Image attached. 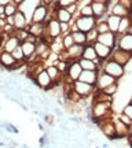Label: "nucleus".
<instances>
[{
    "label": "nucleus",
    "instance_id": "nucleus-12",
    "mask_svg": "<svg viewBox=\"0 0 132 148\" xmlns=\"http://www.w3.org/2000/svg\"><path fill=\"white\" fill-rule=\"evenodd\" d=\"M83 71H84V70H83L81 64H80L79 60H77V62H72V63L69 64L66 75H68V78L70 79V81L76 82V81H79L80 75H81V73H83Z\"/></svg>",
    "mask_w": 132,
    "mask_h": 148
},
{
    "label": "nucleus",
    "instance_id": "nucleus-39",
    "mask_svg": "<svg viewBox=\"0 0 132 148\" xmlns=\"http://www.w3.org/2000/svg\"><path fill=\"white\" fill-rule=\"evenodd\" d=\"M129 16H132V12H131V15H129Z\"/></svg>",
    "mask_w": 132,
    "mask_h": 148
},
{
    "label": "nucleus",
    "instance_id": "nucleus-4",
    "mask_svg": "<svg viewBox=\"0 0 132 148\" xmlns=\"http://www.w3.org/2000/svg\"><path fill=\"white\" fill-rule=\"evenodd\" d=\"M40 4H41V1H37V0H22V1H19L18 8H19V11H21L23 15L26 16L29 25L32 23V16L35 14L36 8Z\"/></svg>",
    "mask_w": 132,
    "mask_h": 148
},
{
    "label": "nucleus",
    "instance_id": "nucleus-17",
    "mask_svg": "<svg viewBox=\"0 0 132 148\" xmlns=\"http://www.w3.org/2000/svg\"><path fill=\"white\" fill-rule=\"evenodd\" d=\"M0 62H1V66L4 67V69H8V70H12L14 67H15L17 64V60L14 56H12V53L10 52H3L0 53Z\"/></svg>",
    "mask_w": 132,
    "mask_h": 148
},
{
    "label": "nucleus",
    "instance_id": "nucleus-25",
    "mask_svg": "<svg viewBox=\"0 0 132 148\" xmlns=\"http://www.w3.org/2000/svg\"><path fill=\"white\" fill-rule=\"evenodd\" d=\"M79 63L81 64L83 70H95V71H99V69H100V64H96L95 62L84 59V58L79 59Z\"/></svg>",
    "mask_w": 132,
    "mask_h": 148
},
{
    "label": "nucleus",
    "instance_id": "nucleus-3",
    "mask_svg": "<svg viewBox=\"0 0 132 148\" xmlns=\"http://www.w3.org/2000/svg\"><path fill=\"white\" fill-rule=\"evenodd\" d=\"M100 67H102V71L107 73L109 75L114 77L116 79L120 78V77H122V75H124V71H125V67H124V66L118 64L117 62L111 60V59L102 62V63H100Z\"/></svg>",
    "mask_w": 132,
    "mask_h": 148
},
{
    "label": "nucleus",
    "instance_id": "nucleus-11",
    "mask_svg": "<svg viewBox=\"0 0 132 148\" xmlns=\"http://www.w3.org/2000/svg\"><path fill=\"white\" fill-rule=\"evenodd\" d=\"M117 40H118L117 34H114V33H111V32H107V33H103V34H99L96 42H100V44H103L106 47L114 49L117 45Z\"/></svg>",
    "mask_w": 132,
    "mask_h": 148
},
{
    "label": "nucleus",
    "instance_id": "nucleus-13",
    "mask_svg": "<svg viewBox=\"0 0 132 148\" xmlns=\"http://www.w3.org/2000/svg\"><path fill=\"white\" fill-rule=\"evenodd\" d=\"M113 84H116V78H114V77L109 75V74L105 73V71H99V77H98V82H96V88H98V89L103 90Z\"/></svg>",
    "mask_w": 132,
    "mask_h": 148
},
{
    "label": "nucleus",
    "instance_id": "nucleus-28",
    "mask_svg": "<svg viewBox=\"0 0 132 148\" xmlns=\"http://www.w3.org/2000/svg\"><path fill=\"white\" fill-rule=\"evenodd\" d=\"M72 36H73V40L76 44H79V45H87V34L83 32H80V30H76V32L72 33Z\"/></svg>",
    "mask_w": 132,
    "mask_h": 148
},
{
    "label": "nucleus",
    "instance_id": "nucleus-2",
    "mask_svg": "<svg viewBox=\"0 0 132 148\" xmlns=\"http://www.w3.org/2000/svg\"><path fill=\"white\" fill-rule=\"evenodd\" d=\"M96 27V18L95 16H77L74 19V25L72 26L70 32L73 33L76 30H80L83 33H90Z\"/></svg>",
    "mask_w": 132,
    "mask_h": 148
},
{
    "label": "nucleus",
    "instance_id": "nucleus-23",
    "mask_svg": "<svg viewBox=\"0 0 132 148\" xmlns=\"http://www.w3.org/2000/svg\"><path fill=\"white\" fill-rule=\"evenodd\" d=\"M55 18H57V19H58L61 23H70V22L73 21L74 16L72 15V14H70V12H69L66 8H59V7H58Z\"/></svg>",
    "mask_w": 132,
    "mask_h": 148
},
{
    "label": "nucleus",
    "instance_id": "nucleus-6",
    "mask_svg": "<svg viewBox=\"0 0 132 148\" xmlns=\"http://www.w3.org/2000/svg\"><path fill=\"white\" fill-rule=\"evenodd\" d=\"M50 12H48V5H46V3H43L39 5L35 11V14L32 16V23H47L50 19Z\"/></svg>",
    "mask_w": 132,
    "mask_h": 148
},
{
    "label": "nucleus",
    "instance_id": "nucleus-37",
    "mask_svg": "<svg viewBox=\"0 0 132 148\" xmlns=\"http://www.w3.org/2000/svg\"><path fill=\"white\" fill-rule=\"evenodd\" d=\"M131 134H132V125L129 126V136H131Z\"/></svg>",
    "mask_w": 132,
    "mask_h": 148
},
{
    "label": "nucleus",
    "instance_id": "nucleus-15",
    "mask_svg": "<svg viewBox=\"0 0 132 148\" xmlns=\"http://www.w3.org/2000/svg\"><path fill=\"white\" fill-rule=\"evenodd\" d=\"M94 48H95L98 58H99L102 62L109 60V59H110V56H111V53H113V49H111V48L106 47V45L100 44V42H95V44H94Z\"/></svg>",
    "mask_w": 132,
    "mask_h": 148
},
{
    "label": "nucleus",
    "instance_id": "nucleus-38",
    "mask_svg": "<svg viewBox=\"0 0 132 148\" xmlns=\"http://www.w3.org/2000/svg\"><path fill=\"white\" fill-rule=\"evenodd\" d=\"M129 103H132V97H131V101H129Z\"/></svg>",
    "mask_w": 132,
    "mask_h": 148
},
{
    "label": "nucleus",
    "instance_id": "nucleus-5",
    "mask_svg": "<svg viewBox=\"0 0 132 148\" xmlns=\"http://www.w3.org/2000/svg\"><path fill=\"white\" fill-rule=\"evenodd\" d=\"M74 92L80 96V97H88V96H94L95 92L98 90L96 86L90 85L87 82H81V81H76L74 82Z\"/></svg>",
    "mask_w": 132,
    "mask_h": 148
},
{
    "label": "nucleus",
    "instance_id": "nucleus-33",
    "mask_svg": "<svg viewBox=\"0 0 132 148\" xmlns=\"http://www.w3.org/2000/svg\"><path fill=\"white\" fill-rule=\"evenodd\" d=\"M74 3H77V1H76V0H59L58 7L59 8H68L70 5H73Z\"/></svg>",
    "mask_w": 132,
    "mask_h": 148
},
{
    "label": "nucleus",
    "instance_id": "nucleus-30",
    "mask_svg": "<svg viewBox=\"0 0 132 148\" xmlns=\"http://www.w3.org/2000/svg\"><path fill=\"white\" fill-rule=\"evenodd\" d=\"M91 3H92V1H91ZM91 3L87 5H83V7L80 8V16H94V11H92Z\"/></svg>",
    "mask_w": 132,
    "mask_h": 148
},
{
    "label": "nucleus",
    "instance_id": "nucleus-26",
    "mask_svg": "<svg viewBox=\"0 0 132 148\" xmlns=\"http://www.w3.org/2000/svg\"><path fill=\"white\" fill-rule=\"evenodd\" d=\"M46 70H47L48 75L51 77V79H53V81H55V82H57V81H59V78L64 75V74L58 70V67H57V66H54V64H50Z\"/></svg>",
    "mask_w": 132,
    "mask_h": 148
},
{
    "label": "nucleus",
    "instance_id": "nucleus-8",
    "mask_svg": "<svg viewBox=\"0 0 132 148\" xmlns=\"http://www.w3.org/2000/svg\"><path fill=\"white\" fill-rule=\"evenodd\" d=\"M111 15L120 16V18H127V16L131 15L132 11L128 8L124 0H120V1H111Z\"/></svg>",
    "mask_w": 132,
    "mask_h": 148
},
{
    "label": "nucleus",
    "instance_id": "nucleus-29",
    "mask_svg": "<svg viewBox=\"0 0 132 148\" xmlns=\"http://www.w3.org/2000/svg\"><path fill=\"white\" fill-rule=\"evenodd\" d=\"M74 44V40H73V36L72 33H66L62 36V45H64V49H69L70 47H73Z\"/></svg>",
    "mask_w": 132,
    "mask_h": 148
},
{
    "label": "nucleus",
    "instance_id": "nucleus-22",
    "mask_svg": "<svg viewBox=\"0 0 132 148\" xmlns=\"http://www.w3.org/2000/svg\"><path fill=\"white\" fill-rule=\"evenodd\" d=\"M114 126H116V132L118 137H128L129 136V126L120 121L118 116H117L116 121H114Z\"/></svg>",
    "mask_w": 132,
    "mask_h": 148
},
{
    "label": "nucleus",
    "instance_id": "nucleus-24",
    "mask_svg": "<svg viewBox=\"0 0 132 148\" xmlns=\"http://www.w3.org/2000/svg\"><path fill=\"white\" fill-rule=\"evenodd\" d=\"M121 19H122V18H120V16H116V15H111V14H109V16H107L106 22H107L109 29H110L111 33H114V34H117V33H118V27H120Z\"/></svg>",
    "mask_w": 132,
    "mask_h": 148
},
{
    "label": "nucleus",
    "instance_id": "nucleus-18",
    "mask_svg": "<svg viewBox=\"0 0 132 148\" xmlns=\"http://www.w3.org/2000/svg\"><path fill=\"white\" fill-rule=\"evenodd\" d=\"M117 48L124 49V51L132 53V34L127 33V34H124V36L120 37V38L117 40Z\"/></svg>",
    "mask_w": 132,
    "mask_h": 148
},
{
    "label": "nucleus",
    "instance_id": "nucleus-32",
    "mask_svg": "<svg viewBox=\"0 0 132 148\" xmlns=\"http://www.w3.org/2000/svg\"><path fill=\"white\" fill-rule=\"evenodd\" d=\"M12 56H14V58H15L18 62H23V60L26 59V58H25V55H23V51H22V47H21V45H19V47H18L15 51L12 52Z\"/></svg>",
    "mask_w": 132,
    "mask_h": 148
},
{
    "label": "nucleus",
    "instance_id": "nucleus-31",
    "mask_svg": "<svg viewBox=\"0 0 132 148\" xmlns=\"http://www.w3.org/2000/svg\"><path fill=\"white\" fill-rule=\"evenodd\" d=\"M102 92H103L105 95L111 96V97H113V96H114V95L117 93V92H118V84L116 82V84L110 85V86H107V88H106V89H103Z\"/></svg>",
    "mask_w": 132,
    "mask_h": 148
},
{
    "label": "nucleus",
    "instance_id": "nucleus-34",
    "mask_svg": "<svg viewBox=\"0 0 132 148\" xmlns=\"http://www.w3.org/2000/svg\"><path fill=\"white\" fill-rule=\"evenodd\" d=\"M118 119L121 122H124L125 125H128V126H131L132 125V119L129 118L128 115H125V114H122V112H120V115H118Z\"/></svg>",
    "mask_w": 132,
    "mask_h": 148
},
{
    "label": "nucleus",
    "instance_id": "nucleus-36",
    "mask_svg": "<svg viewBox=\"0 0 132 148\" xmlns=\"http://www.w3.org/2000/svg\"><path fill=\"white\" fill-rule=\"evenodd\" d=\"M129 18H131V27H129V34H132V16H129Z\"/></svg>",
    "mask_w": 132,
    "mask_h": 148
},
{
    "label": "nucleus",
    "instance_id": "nucleus-21",
    "mask_svg": "<svg viewBox=\"0 0 132 148\" xmlns=\"http://www.w3.org/2000/svg\"><path fill=\"white\" fill-rule=\"evenodd\" d=\"M22 51H23V55L26 59H30L33 55H36V49H37V44L32 41H23L21 42Z\"/></svg>",
    "mask_w": 132,
    "mask_h": 148
},
{
    "label": "nucleus",
    "instance_id": "nucleus-19",
    "mask_svg": "<svg viewBox=\"0 0 132 148\" xmlns=\"http://www.w3.org/2000/svg\"><path fill=\"white\" fill-rule=\"evenodd\" d=\"M19 45H21V41H19L15 36H10V37H8V40L3 44V47H1V52L4 51V52L12 53L17 48L19 47Z\"/></svg>",
    "mask_w": 132,
    "mask_h": 148
},
{
    "label": "nucleus",
    "instance_id": "nucleus-35",
    "mask_svg": "<svg viewBox=\"0 0 132 148\" xmlns=\"http://www.w3.org/2000/svg\"><path fill=\"white\" fill-rule=\"evenodd\" d=\"M122 114L128 115V116H129V118L132 119V103H128L127 106L122 108Z\"/></svg>",
    "mask_w": 132,
    "mask_h": 148
},
{
    "label": "nucleus",
    "instance_id": "nucleus-9",
    "mask_svg": "<svg viewBox=\"0 0 132 148\" xmlns=\"http://www.w3.org/2000/svg\"><path fill=\"white\" fill-rule=\"evenodd\" d=\"M92 11H94V16L96 19H100L107 14L109 11V1H102V0H94L91 3Z\"/></svg>",
    "mask_w": 132,
    "mask_h": 148
},
{
    "label": "nucleus",
    "instance_id": "nucleus-20",
    "mask_svg": "<svg viewBox=\"0 0 132 148\" xmlns=\"http://www.w3.org/2000/svg\"><path fill=\"white\" fill-rule=\"evenodd\" d=\"M83 58L84 59H88V60H92V62H95L96 64H100L102 63V60L98 58V55H96V51L94 45H90V44H87L84 47V52H83Z\"/></svg>",
    "mask_w": 132,
    "mask_h": 148
},
{
    "label": "nucleus",
    "instance_id": "nucleus-10",
    "mask_svg": "<svg viewBox=\"0 0 132 148\" xmlns=\"http://www.w3.org/2000/svg\"><path fill=\"white\" fill-rule=\"evenodd\" d=\"M35 81H36V84L41 88V89H50V88H53L55 82H54L51 77L48 75L47 70H43L40 73L37 74L36 77H35Z\"/></svg>",
    "mask_w": 132,
    "mask_h": 148
},
{
    "label": "nucleus",
    "instance_id": "nucleus-7",
    "mask_svg": "<svg viewBox=\"0 0 132 148\" xmlns=\"http://www.w3.org/2000/svg\"><path fill=\"white\" fill-rule=\"evenodd\" d=\"M110 59L125 67V66L131 62L132 53L131 52H127V51H124V49H120V48H114V49H113V53H111V56H110Z\"/></svg>",
    "mask_w": 132,
    "mask_h": 148
},
{
    "label": "nucleus",
    "instance_id": "nucleus-16",
    "mask_svg": "<svg viewBox=\"0 0 132 148\" xmlns=\"http://www.w3.org/2000/svg\"><path fill=\"white\" fill-rule=\"evenodd\" d=\"M46 29H47V23H30L28 26V32L30 33V36L41 38L46 34Z\"/></svg>",
    "mask_w": 132,
    "mask_h": 148
},
{
    "label": "nucleus",
    "instance_id": "nucleus-27",
    "mask_svg": "<svg viewBox=\"0 0 132 148\" xmlns=\"http://www.w3.org/2000/svg\"><path fill=\"white\" fill-rule=\"evenodd\" d=\"M129 27H131V18L127 16V18H122L121 19V23H120V27H118V33L117 34H127L129 32Z\"/></svg>",
    "mask_w": 132,
    "mask_h": 148
},
{
    "label": "nucleus",
    "instance_id": "nucleus-40",
    "mask_svg": "<svg viewBox=\"0 0 132 148\" xmlns=\"http://www.w3.org/2000/svg\"><path fill=\"white\" fill-rule=\"evenodd\" d=\"M131 148H132V144H131Z\"/></svg>",
    "mask_w": 132,
    "mask_h": 148
},
{
    "label": "nucleus",
    "instance_id": "nucleus-1",
    "mask_svg": "<svg viewBox=\"0 0 132 148\" xmlns=\"http://www.w3.org/2000/svg\"><path fill=\"white\" fill-rule=\"evenodd\" d=\"M113 110V101H94L92 103V116L95 121H102L110 118Z\"/></svg>",
    "mask_w": 132,
    "mask_h": 148
},
{
    "label": "nucleus",
    "instance_id": "nucleus-14",
    "mask_svg": "<svg viewBox=\"0 0 132 148\" xmlns=\"http://www.w3.org/2000/svg\"><path fill=\"white\" fill-rule=\"evenodd\" d=\"M98 77H99V71H95V70H84V71L81 73V75H80L79 81H81V82H87V84L96 86Z\"/></svg>",
    "mask_w": 132,
    "mask_h": 148
}]
</instances>
